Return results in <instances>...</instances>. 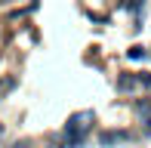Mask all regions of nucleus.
I'll return each instance as SVG.
<instances>
[{
  "mask_svg": "<svg viewBox=\"0 0 151 148\" xmlns=\"http://www.w3.org/2000/svg\"><path fill=\"white\" fill-rule=\"evenodd\" d=\"M93 124H96V114H93V111H74L71 117H68V124H65V136H68L65 148L80 145V142L86 139V133H90Z\"/></svg>",
  "mask_w": 151,
  "mask_h": 148,
  "instance_id": "nucleus-1",
  "label": "nucleus"
},
{
  "mask_svg": "<svg viewBox=\"0 0 151 148\" xmlns=\"http://www.w3.org/2000/svg\"><path fill=\"white\" fill-rule=\"evenodd\" d=\"M139 117H142V136H151V102H139Z\"/></svg>",
  "mask_w": 151,
  "mask_h": 148,
  "instance_id": "nucleus-2",
  "label": "nucleus"
},
{
  "mask_svg": "<svg viewBox=\"0 0 151 148\" xmlns=\"http://www.w3.org/2000/svg\"><path fill=\"white\" fill-rule=\"evenodd\" d=\"M136 86H142L139 83V74H120V77H117V90L120 93H129V90H136Z\"/></svg>",
  "mask_w": 151,
  "mask_h": 148,
  "instance_id": "nucleus-3",
  "label": "nucleus"
},
{
  "mask_svg": "<svg viewBox=\"0 0 151 148\" xmlns=\"http://www.w3.org/2000/svg\"><path fill=\"white\" fill-rule=\"evenodd\" d=\"M127 139H129V133H102V136H99V145L102 148H111L114 142H127Z\"/></svg>",
  "mask_w": 151,
  "mask_h": 148,
  "instance_id": "nucleus-4",
  "label": "nucleus"
},
{
  "mask_svg": "<svg viewBox=\"0 0 151 148\" xmlns=\"http://www.w3.org/2000/svg\"><path fill=\"white\" fill-rule=\"evenodd\" d=\"M145 56H148V52H145V46H139V43L127 50V59H133V62H139V59H145Z\"/></svg>",
  "mask_w": 151,
  "mask_h": 148,
  "instance_id": "nucleus-5",
  "label": "nucleus"
},
{
  "mask_svg": "<svg viewBox=\"0 0 151 148\" xmlns=\"http://www.w3.org/2000/svg\"><path fill=\"white\" fill-rule=\"evenodd\" d=\"M139 83L145 86V90H151V74H139Z\"/></svg>",
  "mask_w": 151,
  "mask_h": 148,
  "instance_id": "nucleus-6",
  "label": "nucleus"
},
{
  "mask_svg": "<svg viewBox=\"0 0 151 148\" xmlns=\"http://www.w3.org/2000/svg\"><path fill=\"white\" fill-rule=\"evenodd\" d=\"M142 3H145V0H129V3H127V6H129V9H139V6H142Z\"/></svg>",
  "mask_w": 151,
  "mask_h": 148,
  "instance_id": "nucleus-7",
  "label": "nucleus"
},
{
  "mask_svg": "<svg viewBox=\"0 0 151 148\" xmlns=\"http://www.w3.org/2000/svg\"><path fill=\"white\" fill-rule=\"evenodd\" d=\"M12 148H31V142H16Z\"/></svg>",
  "mask_w": 151,
  "mask_h": 148,
  "instance_id": "nucleus-8",
  "label": "nucleus"
},
{
  "mask_svg": "<svg viewBox=\"0 0 151 148\" xmlns=\"http://www.w3.org/2000/svg\"><path fill=\"white\" fill-rule=\"evenodd\" d=\"M0 136H3V124H0Z\"/></svg>",
  "mask_w": 151,
  "mask_h": 148,
  "instance_id": "nucleus-9",
  "label": "nucleus"
}]
</instances>
